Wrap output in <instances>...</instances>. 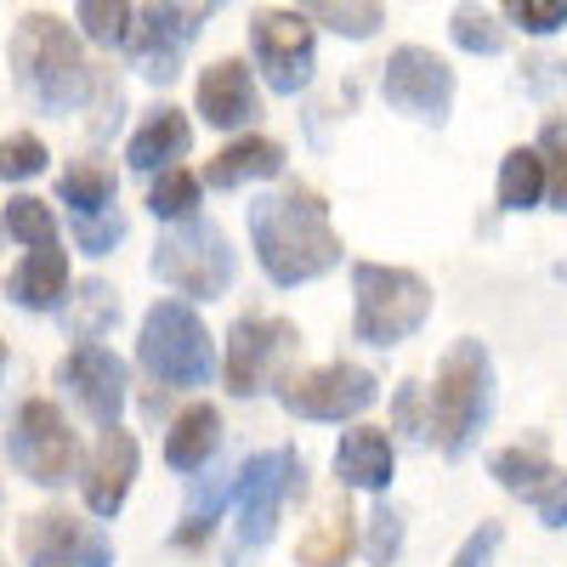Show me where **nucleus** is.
<instances>
[{
    "instance_id": "nucleus-18",
    "label": "nucleus",
    "mask_w": 567,
    "mask_h": 567,
    "mask_svg": "<svg viewBox=\"0 0 567 567\" xmlns=\"http://www.w3.org/2000/svg\"><path fill=\"white\" fill-rule=\"evenodd\" d=\"M336 483L358 488V494H386L392 488V471H398V443L381 432V425H352L336 443Z\"/></svg>"
},
{
    "instance_id": "nucleus-8",
    "label": "nucleus",
    "mask_w": 567,
    "mask_h": 567,
    "mask_svg": "<svg viewBox=\"0 0 567 567\" xmlns=\"http://www.w3.org/2000/svg\"><path fill=\"white\" fill-rule=\"evenodd\" d=\"M272 392L296 420L341 425V420H358L374 398H381V381H374L363 363H318V369H284L272 381Z\"/></svg>"
},
{
    "instance_id": "nucleus-19",
    "label": "nucleus",
    "mask_w": 567,
    "mask_h": 567,
    "mask_svg": "<svg viewBox=\"0 0 567 567\" xmlns=\"http://www.w3.org/2000/svg\"><path fill=\"white\" fill-rule=\"evenodd\" d=\"M7 296L23 307V312H58L69 301V256L58 245H34L12 278H7Z\"/></svg>"
},
{
    "instance_id": "nucleus-43",
    "label": "nucleus",
    "mask_w": 567,
    "mask_h": 567,
    "mask_svg": "<svg viewBox=\"0 0 567 567\" xmlns=\"http://www.w3.org/2000/svg\"><path fill=\"white\" fill-rule=\"evenodd\" d=\"M0 374H7V341H0Z\"/></svg>"
},
{
    "instance_id": "nucleus-9",
    "label": "nucleus",
    "mask_w": 567,
    "mask_h": 567,
    "mask_svg": "<svg viewBox=\"0 0 567 567\" xmlns=\"http://www.w3.org/2000/svg\"><path fill=\"white\" fill-rule=\"evenodd\" d=\"M301 347V329L290 318H272V312H245L239 323L227 329V358H221V381L233 398H256L267 392L284 369H290Z\"/></svg>"
},
{
    "instance_id": "nucleus-34",
    "label": "nucleus",
    "mask_w": 567,
    "mask_h": 567,
    "mask_svg": "<svg viewBox=\"0 0 567 567\" xmlns=\"http://www.w3.org/2000/svg\"><path fill=\"white\" fill-rule=\"evenodd\" d=\"M0 221H7V233L18 245H58V216H52V205L45 199H29V194H12L7 199V210H0Z\"/></svg>"
},
{
    "instance_id": "nucleus-29",
    "label": "nucleus",
    "mask_w": 567,
    "mask_h": 567,
    "mask_svg": "<svg viewBox=\"0 0 567 567\" xmlns=\"http://www.w3.org/2000/svg\"><path fill=\"white\" fill-rule=\"evenodd\" d=\"M449 34H454L460 52H471V58H499L505 45H511L505 23L483 7V0H460V7L449 12Z\"/></svg>"
},
{
    "instance_id": "nucleus-28",
    "label": "nucleus",
    "mask_w": 567,
    "mask_h": 567,
    "mask_svg": "<svg viewBox=\"0 0 567 567\" xmlns=\"http://www.w3.org/2000/svg\"><path fill=\"white\" fill-rule=\"evenodd\" d=\"M58 199L80 216V210H109L120 199V176L103 165V159H74L63 176H58Z\"/></svg>"
},
{
    "instance_id": "nucleus-11",
    "label": "nucleus",
    "mask_w": 567,
    "mask_h": 567,
    "mask_svg": "<svg viewBox=\"0 0 567 567\" xmlns=\"http://www.w3.org/2000/svg\"><path fill=\"white\" fill-rule=\"evenodd\" d=\"M7 454L23 471L29 483L40 488H63L74 471H80V437L69 432V420L52 398H29L12 414V432H7Z\"/></svg>"
},
{
    "instance_id": "nucleus-3",
    "label": "nucleus",
    "mask_w": 567,
    "mask_h": 567,
    "mask_svg": "<svg viewBox=\"0 0 567 567\" xmlns=\"http://www.w3.org/2000/svg\"><path fill=\"white\" fill-rule=\"evenodd\" d=\"M494 414V358L483 341H454L437 363V381L425 386V443H437L449 460H460L483 437Z\"/></svg>"
},
{
    "instance_id": "nucleus-15",
    "label": "nucleus",
    "mask_w": 567,
    "mask_h": 567,
    "mask_svg": "<svg viewBox=\"0 0 567 567\" xmlns=\"http://www.w3.org/2000/svg\"><path fill=\"white\" fill-rule=\"evenodd\" d=\"M58 386L74 398V409L91 425H120L125 414V392H131V369L120 352H109L103 341H80L63 363H58Z\"/></svg>"
},
{
    "instance_id": "nucleus-44",
    "label": "nucleus",
    "mask_w": 567,
    "mask_h": 567,
    "mask_svg": "<svg viewBox=\"0 0 567 567\" xmlns=\"http://www.w3.org/2000/svg\"><path fill=\"white\" fill-rule=\"evenodd\" d=\"M205 7H221V0H205Z\"/></svg>"
},
{
    "instance_id": "nucleus-5",
    "label": "nucleus",
    "mask_w": 567,
    "mask_h": 567,
    "mask_svg": "<svg viewBox=\"0 0 567 567\" xmlns=\"http://www.w3.org/2000/svg\"><path fill=\"white\" fill-rule=\"evenodd\" d=\"M432 284L409 267L386 261H358L352 267V336L374 352L403 347L414 329L432 318Z\"/></svg>"
},
{
    "instance_id": "nucleus-13",
    "label": "nucleus",
    "mask_w": 567,
    "mask_h": 567,
    "mask_svg": "<svg viewBox=\"0 0 567 567\" xmlns=\"http://www.w3.org/2000/svg\"><path fill=\"white\" fill-rule=\"evenodd\" d=\"M199 23H205V12L182 7V0H148V7L136 12L131 34H125L136 74L154 80V85H171L182 74V58H187V45H194Z\"/></svg>"
},
{
    "instance_id": "nucleus-20",
    "label": "nucleus",
    "mask_w": 567,
    "mask_h": 567,
    "mask_svg": "<svg viewBox=\"0 0 567 567\" xmlns=\"http://www.w3.org/2000/svg\"><path fill=\"white\" fill-rule=\"evenodd\" d=\"M284 176V142L272 136H239L227 142V148L216 159H205V187H221V194H233V187H250V182H272Z\"/></svg>"
},
{
    "instance_id": "nucleus-40",
    "label": "nucleus",
    "mask_w": 567,
    "mask_h": 567,
    "mask_svg": "<svg viewBox=\"0 0 567 567\" xmlns=\"http://www.w3.org/2000/svg\"><path fill=\"white\" fill-rule=\"evenodd\" d=\"M392 420L409 443H425V386L420 381H403L398 398H392Z\"/></svg>"
},
{
    "instance_id": "nucleus-38",
    "label": "nucleus",
    "mask_w": 567,
    "mask_h": 567,
    "mask_svg": "<svg viewBox=\"0 0 567 567\" xmlns=\"http://www.w3.org/2000/svg\"><path fill=\"white\" fill-rule=\"evenodd\" d=\"M545 148H550V159H545V199H550V210L567 216V125L545 131Z\"/></svg>"
},
{
    "instance_id": "nucleus-10",
    "label": "nucleus",
    "mask_w": 567,
    "mask_h": 567,
    "mask_svg": "<svg viewBox=\"0 0 567 567\" xmlns=\"http://www.w3.org/2000/svg\"><path fill=\"white\" fill-rule=\"evenodd\" d=\"M250 58L267 80V91L278 97H296V91L312 85L318 69V29L307 12H284V7H261L250 12Z\"/></svg>"
},
{
    "instance_id": "nucleus-4",
    "label": "nucleus",
    "mask_w": 567,
    "mask_h": 567,
    "mask_svg": "<svg viewBox=\"0 0 567 567\" xmlns=\"http://www.w3.org/2000/svg\"><path fill=\"white\" fill-rule=\"evenodd\" d=\"M136 363L154 374V386H171V392H199L210 386L216 374V341L205 318L194 312V301H154L142 312V336H136Z\"/></svg>"
},
{
    "instance_id": "nucleus-1",
    "label": "nucleus",
    "mask_w": 567,
    "mask_h": 567,
    "mask_svg": "<svg viewBox=\"0 0 567 567\" xmlns=\"http://www.w3.org/2000/svg\"><path fill=\"white\" fill-rule=\"evenodd\" d=\"M250 250L267 284L296 290V284H312L341 267V233L329 227L323 194H312L307 182H284L250 199Z\"/></svg>"
},
{
    "instance_id": "nucleus-30",
    "label": "nucleus",
    "mask_w": 567,
    "mask_h": 567,
    "mask_svg": "<svg viewBox=\"0 0 567 567\" xmlns=\"http://www.w3.org/2000/svg\"><path fill=\"white\" fill-rule=\"evenodd\" d=\"M74 23H80V40L114 52L136 23V0H74Z\"/></svg>"
},
{
    "instance_id": "nucleus-26",
    "label": "nucleus",
    "mask_w": 567,
    "mask_h": 567,
    "mask_svg": "<svg viewBox=\"0 0 567 567\" xmlns=\"http://www.w3.org/2000/svg\"><path fill=\"white\" fill-rule=\"evenodd\" d=\"M63 323H69L74 341H103L109 329L120 323V290H114V284H103V278L74 284V296L63 307Z\"/></svg>"
},
{
    "instance_id": "nucleus-25",
    "label": "nucleus",
    "mask_w": 567,
    "mask_h": 567,
    "mask_svg": "<svg viewBox=\"0 0 567 567\" xmlns=\"http://www.w3.org/2000/svg\"><path fill=\"white\" fill-rule=\"evenodd\" d=\"M545 199V154L539 148H511L499 159V187H494V205L505 216H523V210H539Z\"/></svg>"
},
{
    "instance_id": "nucleus-17",
    "label": "nucleus",
    "mask_w": 567,
    "mask_h": 567,
    "mask_svg": "<svg viewBox=\"0 0 567 567\" xmlns=\"http://www.w3.org/2000/svg\"><path fill=\"white\" fill-rule=\"evenodd\" d=\"M194 103L210 131H245L261 120V85L245 58H216L194 85Z\"/></svg>"
},
{
    "instance_id": "nucleus-7",
    "label": "nucleus",
    "mask_w": 567,
    "mask_h": 567,
    "mask_svg": "<svg viewBox=\"0 0 567 567\" xmlns=\"http://www.w3.org/2000/svg\"><path fill=\"white\" fill-rule=\"evenodd\" d=\"M307 494V460L296 449L250 454L233 471V505H239V550H261L278 534V516Z\"/></svg>"
},
{
    "instance_id": "nucleus-35",
    "label": "nucleus",
    "mask_w": 567,
    "mask_h": 567,
    "mask_svg": "<svg viewBox=\"0 0 567 567\" xmlns=\"http://www.w3.org/2000/svg\"><path fill=\"white\" fill-rule=\"evenodd\" d=\"M45 165H52V154H45V142H40L34 131L0 136V182H29V176H40Z\"/></svg>"
},
{
    "instance_id": "nucleus-42",
    "label": "nucleus",
    "mask_w": 567,
    "mask_h": 567,
    "mask_svg": "<svg viewBox=\"0 0 567 567\" xmlns=\"http://www.w3.org/2000/svg\"><path fill=\"white\" fill-rule=\"evenodd\" d=\"M534 511H539L545 528H567V477H561V471L534 494Z\"/></svg>"
},
{
    "instance_id": "nucleus-21",
    "label": "nucleus",
    "mask_w": 567,
    "mask_h": 567,
    "mask_svg": "<svg viewBox=\"0 0 567 567\" xmlns=\"http://www.w3.org/2000/svg\"><path fill=\"white\" fill-rule=\"evenodd\" d=\"M187 148H194V125H187V114H182V109H154L148 120L136 125L131 148H125V165L154 176V171L187 159Z\"/></svg>"
},
{
    "instance_id": "nucleus-23",
    "label": "nucleus",
    "mask_w": 567,
    "mask_h": 567,
    "mask_svg": "<svg viewBox=\"0 0 567 567\" xmlns=\"http://www.w3.org/2000/svg\"><path fill=\"white\" fill-rule=\"evenodd\" d=\"M352 550H358V516H352V505L341 494L336 505H323L318 523L296 539V561L301 567H347Z\"/></svg>"
},
{
    "instance_id": "nucleus-33",
    "label": "nucleus",
    "mask_w": 567,
    "mask_h": 567,
    "mask_svg": "<svg viewBox=\"0 0 567 567\" xmlns=\"http://www.w3.org/2000/svg\"><path fill=\"white\" fill-rule=\"evenodd\" d=\"M358 550L369 556V567H392L403 556V516L386 505V494H374V511H369V528L358 534Z\"/></svg>"
},
{
    "instance_id": "nucleus-6",
    "label": "nucleus",
    "mask_w": 567,
    "mask_h": 567,
    "mask_svg": "<svg viewBox=\"0 0 567 567\" xmlns=\"http://www.w3.org/2000/svg\"><path fill=\"white\" fill-rule=\"evenodd\" d=\"M154 278L165 290H176L182 301H216L233 290V272H239V256H233L227 233L210 216H182L171 221V233H159L154 245Z\"/></svg>"
},
{
    "instance_id": "nucleus-32",
    "label": "nucleus",
    "mask_w": 567,
    "mask_h": 567,
    "mask_svg": "<svg viewBox=\"0 0 567 567\" xmlns=\"http://www.w3.org/2000/svg\"><path fill=\"white\" fill-rule=\"evenodd\" d=\"M227 494H233V477H216V471H210L205 483H194V494H187V511H182V528H176V545L210 539V528H216V516H221Z\"/></svg>"
},
{
    "instance_id": "nucleus-2",
    "label": "nucleus",
    "mask_w": 567,
    "mask_h": 567,
    "mask_svg": "<svg viewBox=\"0 0 567 567\" xmlns=\"http://www.w3.org/2000/svg\"><path fill=\"white\" fill-rule=\"evenodd\" d=\"M12 74H18V91H23L40 114H74V109H85V91H91L85 45H80V34H74L63 18H52V12L18 18V34H12Z\"/></svg>"
},
{
    "instance_id": "nucleus-39",
    "label": "nucleus",
    "mask_w": 567,
    "mask_h": 567,
    "mask_svg": "<svg viewBox=\"0 0 567 567\" xmlns=\"http://www.w3.org/2000/svg\"><path fill=\"white\" fill-rule=\"evenodd\" d=\"M91 103H97V120H91V136H109L114 125H120V109H125V91H120V80L114 74H91V91H85Z\"/></svg>"
},
{
    "instance_id": "nucleus-24",
    "label": "nucleus",
    "mask_w": 567,
    "mask_h": 567,
    "mask_svg": "<svg viewBox=\"0 0 567 567\" xmlns=\"http://www.w3.org/2000/svg\"><path fill=\"white\" fill-rule=\"evenodd\" d=\"M488 477L505 488V494H523L534 499L550 477H556V460H550V437H523V443H511V449H494L488 454Z\"/></svg>"
},
{
    "instance_id": "nucleus-14",
    "label": "nucleus",
    "mask_w": 567,
    "mask_h": 567,
    "mask_svg": "<svg viewBox=\"0 0 567 567\" xmlns=\"http://www.w3.org/2000/svg\"><path fill=\"white\" fill-rule=\"evenodd\" d=\"M23 561L29 567H114V545L97 523L74 511H34L23 516Z\"/></svg>"
},
{
    "instance_id": "nucleus-37",
    "label": "nucleus",
    "mask_w": 567,
    "mask_h": 567,
    "mask_svg": "<svg viewBox=\"0 0 567 567\" xmlns=\"http://www.w3.org/2000/svg\"><path fill=\"white\" fill-rule=\"evenodd\" d=\"M125 239V216L109 205V210H80L74 216V245L85 250V256H109L114 245Z\"/></svg>"
},
{
    "instance_id": "nucleus-22",
    "label": "nucleus",
    "mask_w": 567,
    "mask_h": 567,
    "mask_svg": "<svg viewBox=\"0 0 567 567\" xmlns=\"http://www.w3.org/2000/svg\"><path fill=\"white\" fill-rule=\"evenodd\" d=\"M221 449V409L216 403H187L171 432H165V465L171 471H205Z\"/></svg>"
},
{
    "instance_id": "nucleus-27",
    "label": "nucleus",
    "mask_w": 567,
    "mask_h": 567,
    "mask_svg": "<svg viewBox=\"0 0 567 567\" xmlns=\"http://www.w3.org/2000/svg\"><path fill=\"white\" fill-rule=\"evenodd\" d=\"M296 12H307L312 23H323L341 40H374L381 23H386L381 0H296Z\"/></svg>"
},
{
    "instance_id": "nucleus-31",
    "label": "nucleus",
    "mask_w": 567,
    "mask_h": 567,
    "mask_svg": "<svg viewBox=\"0 0 567 567\" xmlns=\"http://www.w3.org/2000/svg\"><path fill=\"white\" fill-rule=\"evenodd\" d=\"M199 194H205V182L187 171V165H165L148 187V210L159 221H182V216H194L199 210Z\"/></svg>"
},
{
    "instance_id": "nucleus-41",
    "label": "nucleus",
    "mask_w": 567,
    "mask_h": 567,
    "mask_svg": "<svg viewBox=\"0 0 567 567\" xmlns=\"http://www.w3.org/2000/svg\"><path fill=\"white\" fill-rule=\"evenodd\" d=\"M499 523H483L477 534H471L465 545H460V556H454V567H494V556H499Z\"/></svg>"
},
{
    "instance_id": "nucleus-16",
    "label": "nucleus",
    "mask_w": 567,
    "mask_h": 567,
    "mask_svg": "<svg viewBox=\"0 0 567 567\" xmlns=\"http://www.w3.org/2000/svg\"><path fill=\"white\" fill-rule=\"evenodd\" d=\"M136 471H142L136 437L125 432V425H103V437L91 443V454L80 460V499H85V511L103 516V523H114V516L125 511V499H131Z\"/></svg>"
},
{
    "instance_id": "nucleus-12",
    "label": "nucleus",
    "mask_w": 567,
    "mask_h": 567,
    "mask_svg": "<svg viewBox=\"0 0 567 567\" xmlns=\"http://www.w3.org/2000/svg\"><path fill=\"white\" fill-rule=\"evenodd\" d=\"M381 97L420 120V125H449L454 114V69L432 52V45H398L381 63Z\"/></svg>"
},
{
    "instance_id": "nucleus-36",
    "label": "nucleus",
    "mask_w": 567,
    "mask_h": 567,
    "mask_svg": "<svg viewBox=\"0 0 567 567\" xmlns=\"http://www.w3.org/2000/svg\"><path fill=\"white\" fill-rule=\"evenodd\" d=\"M499 12H505V23H516L534 40L567 29V0H499Z\"/></svg>"
}]
</instances>
